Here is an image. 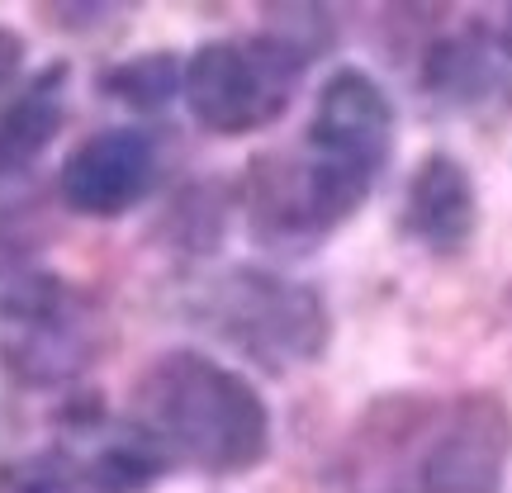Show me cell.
Returning <instances> with one entry per match:
<instances>
[{"instance_id": "277c9868", "label": "cell", "mask_w": 512, "mask_h": 493, "mask_svg": "<svg viewBox=\"0 0 512 493\" xmlns=\"http://www.w3.org/2000/svg\"><path fill=\"white\" fill-rule=\"evenodd\" d=\"M195 318L271 375L318 361L332 332L328 304L313 285L256 266H238L209 280L195 299Z\"/></svg>"}, {"instance_id": "3957f363", "label": "cell", "mask_w": 512, "mask_h": 493, "mask_svg": "<svg viewBox=\"0 0 512 493\" xmlns=\"http://www.w3.org/2000/svg\"><path fill=\"white\" fill-rule=\"evenodd\" d=\"M304 29L309 24L294 19V24H280V29L256 38L200 43L195 57L181 67V95L195 114V124L219 133V138H242L256 128H271L290 110L299 72L323 48Z\"/></svg>"}, {"instance_id": "8fae6325", "label": "cell", "mask_w": 512, "mask_h": 493, "mask_svg": "<svg viewBox=\"0 0 512 493\" xmlns=\"http://www.w3.org/2000/svg\"><path fill=\"white\" fill-rule=\"evenodd\" d=\"M427 91L446 100V105H460V110H470V105H484L494 91H503V81H498V67L489 48L479 43L475 34H460V38H446L432 48L427 57Z\"/></svg>"}, {"instance_id": "9a60e30c", "label": "cell", "mask_w": 512, "mask_h": 493, "mask_svg": "<svg viewBox=\"0 0 512 493\" xmlns=\"http://www.w3.org/2000/svg\"><path fill=\"white\" fill-rule=\"evenodd\" d=\"M503 53L512 57V10H508V24H503Z\"/></svg>"}, {"instance_id": "ba28073f", "label": "cell", "mask_w": 512, "mask_h": 493, "mask_svg": "<svg viewBox=\"0 0 512 493\" xmlns=\"http://www.w3.org/2000/svg\"><path fill=\"white\" fill-rule=\"evenodd\" d=\"M162 171L157 143L143 128H105L72 147L57 171V195L81 219H119L152 195Z\"/></svg>"}, {"instance_id": "7c38bea8", "label": "cell", "mask_w": 512, "mask_h": 493, "mask_svg": "<svg viewBox=\"0 0 512 493\" xmlns=\"http://www.w3.org/2000/svg\"><path fill=\"white\" fill-rule=\"evenodd\" d=\"M0 493H91L72 446L29 451L0 465Z\"/></svg>"}, {"instance_id": "7a4b0ae2", "label": "cell", "mask_w": 512, "mask_h": 493, "mask_svg": "<svg viewBox=\"0 0 512 493\" xmlns=\"http://www.w3.org/2000/svg\"><path fill=\"white\" fill-rule=\"evenodd\" d=\"M380 446L394 493H498L512 460V413L498 394L403 403Z\"/></svg>"}, {"instance_id": "52a82bcc", "label": "cell", "mask_w": 512, "mask_h": 493, "mask_svg": "<svg viewBox=\"0 0 512 493\" xmlns=\"http://www.w3.org/2000/svg\"><path fill=\"white\" fill-rule=\"evenodd\" d=\"M304 147H313L342 176L375 190L380 171L389 166V152H394V105L380 91V81L356 67L332 72L328 86L318 91Z\"/></svg>"}, {"instance_id": "5bb4252c", "label": "cell", "mask_w": 512, "mask_h": 493, "mask_svg": "<svg viewBox=\"0 0 512 493\" xmlns=\"http://www.w3.org/2000/svg\"><path fill=\"white\" fill-rule=\"evenodd\" d=\"M19 67H24V38H19L15 29H5V24H0V95L15 86Z\"/></svg>"}, {"instance_id": "9c48e42d", "label": "cell", "mask_w": 512, "mask_h": 493, "mask_svg": "<svg viewBox=\"0 0 512 493\" xmlns=\"http://www.w3.org/2000/svg\"><path fill=\"white\" fill-rule=\"evenodd\" d=\"M399 228L432 256H460L479 228V195L451 152H427L403 190Z\"/></svg>"}, {"instance_id": "4fadbf2b", "label": "cell", "mask_w": 512, "mask_h": 493, "mask_svg": "<svg viewBox=\"0 0 512 493\" xmlns=\"http://www.w3.org/2000/svg\"><path fill=\"white\" fill-rule=\"evenodd\" d=\"M105 91L124 100L133 110H162L171 95L181 91V62L171 53H143L128 57L119 67L105 72Z\"/></svg>"}, {"instance_id": "8992f818", "label": "cell", "mask_w": 512, "mask_h": 493, "mask_svg": "<svg viewBox=\"0 0 512 493\" xmlns=\"http://www.w3.org/2000/svg\"><path fill=\"white\" fill-rule=\"evenodd\" d=\"M370 185L342 176L313 147H280L247 166V223L271 252H309L366 204Z\"/></svg>"}, {"instance_id": "30bf717a", "label": "cell", "mask_w": 512, "mask_h": 493, "mask_svg": "<svg viewBox=\"0 0 512 493\" xmlns=\"http://www.w3.org/2000/svg\"><path fill=\"white\" fill-rule=\"evenodd\" d=\"M67 81H72L67 62H53L10 100V110L0 114V176L24 171L48 152V143L67 119Z\"/></svg>"}, {"instance_id": "5b68a950", "label": "cell", "mask_w": 512, "mask_h": 493, "mask_svg": "<svg viewBox=\"0 0 512 493\" xmlns=\"http://www.w3.org/2000/svg\"><path fill=\"white\" fill-rule=\"evenodd\" d=\"M105 351V318L91 294L57 275H19L0 290V361L19 384H72Z\"/></svg>"}, {"instance_id": "6da1fadb", "label": "cell", "mask_w": 512, "mask_h": 493, "mask_svg": "<svg viewBox=\"0 0 512 493\" xmlns=\"http://www.w3.org/2000/svg\"><path fill=\"white\" fill-rule=\"evenodd\" d=\"M133 427L171 465L242 475L271 451V408L247 375L200 351H162L133 380Z\"/></svg>"}]
</instances>
